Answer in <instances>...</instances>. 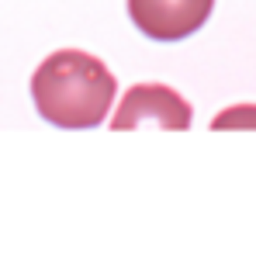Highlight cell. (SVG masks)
I'll return each mask as SVG.
<instances>
[{"label": "cell", "instance_id": "4", "mask_svg": "<svg viewBox=\"0 0 256 256\" xmlns=\"http://www.w3.org/2000/svg\"><path fill=\"white\" fill-rule=\"evenodd\" d=\"M212 128H256V104H239L222 111L212 122Z\"/></svg>", "mask_w": 256, "mask_h": 256}, {"label": "cell", "instance_id": "1", "mask_svg": "<svg viewBox=\"0 0 256 256\" xmlns=\"http://www.w3.org/2000/svg\"><path fill=\"white\" fill-rule=\"evenodd\" d=\"M114 73L90 52L59 48L32 76V97L45 122L59 128H94L111 114Z\"/></svg>", "mask_w": 256, "mask_h": 256}, {"label": "cell", "instance_id": "2", "mask_svg": "<svg viewBox=\"0 0 256 256\" xmlns=\"http://www.w3.org/2000/svg\"><path fill=\"white\" fill-rule=\"evenodd\" d=\"M190 114H194L190 104L176 90L163 84H138L122 97V104L111 118V128L132 132L142 125H156L166 132H184V128H190Z\"/></svg>", "mask_w": 256, "mask_h": 256}, {"label": "cell", "instance_id": "3", "mask_svg": "<svg viewBox=\"0 0 256 256\" xmlns=\"http://www.w3.org/2000/svg\"><path fill=\"white\" fill-rule=\"evenodd\" d=\"M214 0H128V14L135 28L156 42H180L194 35L208 14Z\"/></svg>", "mask_w": 256, "mask_h": 256}]
</instances>
